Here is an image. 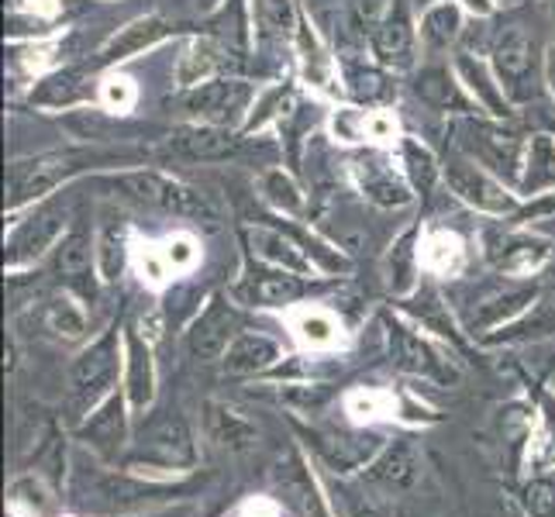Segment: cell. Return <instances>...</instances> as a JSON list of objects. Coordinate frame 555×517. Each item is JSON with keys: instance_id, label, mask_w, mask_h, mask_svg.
Segmentation results:
<instances>
[{"instance_id": "4", "label": "cell", "mask_w": 555, "mask_h": 517, "mask_svg": "<svg viewBox=\"0 0 555 517\" xmlns=\"http://www.w3.org/2000/svg\"><path fill=\"white\" fill-rule=\"evenodd\" d=\"M253 98H256L253 83L238 80V76H232V80H228V76H218V80H207L194 90H186L180 104L186 114H194L201 125L235 128L245 118Z\"/></svg>"}, {"instance_id": "40", "label": "cell", "mask_w": 555, "mask_h": 517, "mask_svg": "<svg viewBox=\"0 0 555 517\" xmlns=\"http://www.w3.org/2000/svg\"><path fill=\"white\" fill-rule=\"evenodd\" d=\"M400 156H404V166H408V180L414 190H421V194H428V190L435 186V177H438V163L431 152L414 142V139H404V145H400Z\"/></svg>"}, {"instance_id": "15", "label": "cell", "mask_w": 555, "mask_h": 517, "mask_svg": "<svg viewBox=\"0 0 555 517\" xmlns=\"http://www.w3.org/2000/svg\"><path fill=\"white\" fill-rule=\"evenodd\" d=\"M366 487L379 493H404L417 480V449L411 438H397L393 445L383 449V455L366 469Z\"/></svg>"}, {"instance_id": "31", "label": "cell", "mask_w": 555, "mask_h": 517, "mask_svg": "<svg viewBox=\"0 0 555 517\" xmlns=\"http://www.w3.org/2000/svg\"><path fill=\"white\" fill-rule=\"evenodd\" d=\"M90 256H93V242L83 228L69 232L60 245H55V273H60L66 283L80 286L90 276Z\"/></svg>"}, {"instance_id": "10", "label": "cell", "mask_w": 555, "mask_h": 517, "mask_svg": "<svg viewBox=\"0 0 555 517\" xmlns=\"http://www.w3.org/2000/svg\"><path fill=\"white\" fill-rule=\"evenodd\" d=\"M66 224V207L63 204H42L35 207V215L25 218L22 224L14 228L11 238H8V266H25L31 259H38L46 253V248L55 245V238H60Z\"/></svg>"}, {"instance_id": "23", "label": "cell", "mask_w": 555, "mask_h": 517, "mask_svg": "<svg viewBox=\"0 0 555 517\" xmlns=\"http://www.w3.org/2000/svg\"><path fill=\"white\" fill-rule=\"evenodd\" d=\"M276 359H280V345L273 338L245 332V335H238L232 345H228V352H224L221 362H224L228 376H253V373L270 370Z\"/></svg>"}, {"instance_id": "29", "label": "cell", "mask_w": 555, "mask_h": 517, "mask_svg": "<svg viewBox=\"0 0 555 517\" xmlns=\"http://www.w3.org/2000/svg\"><path fill=\"white\" fill-rule=\"evenodd\" d=\"M291 328L304 345H311V349H335V345L346 341L338 318L321 308H304V311L291 314Z\"/></svg>"}, {"instance_id": "26", "label": "cell", "mask_w": 555, "mask_h": 517, "mask_svg": "<svg viewBox=\"0 0 555 517\" xmlns=\"http://www.w3.org/2000/svg\"><path fill=\"white\" fill-rule=\"evenodd\" d=\"M417 98L425 101L435 111H455V114H466L473 107V101L463 93V87L455 83V76L446 66H428L417 73Z\"/></svg>"}, {"instance_id": "20", "label": "cell", "mask_w": 555, "mask_h": 517, "mask_svg": "<svg viewBox=\"0 0 555 517\" xmlns=\"http://www.w3.org/2000/svg\"><path fill=\"white\" fill-rule=\"evenodd\" d=\"M204 425H207V438L221 452H248V449H256V442H259V431H256L253 421H248L235 408L218 404V400H215V404H207Z\"/></svg>"}, {"instance_id": "12", "label": "cell", "mask_w": 555, "mask_h": 517, "mask_svg": "<svg viewBox=\"0 0 555 517\" xmlns=\"http://www.w3.org/2000/svg\"><path fill=\"white\" fill-rule=\"evenodd\" d=\"M166 148L190 163H221L238 152V139L232 128L221 125H183L177 131H169Z\"/></svg>"}, {"instance_id": "28", "label": "cell", "mask_w": 555, "mask_h": 517, "mask_svg": "<svg viewBox=\"0 0 555 517\" xmlns=\"http://www.w3.org/2000/svg\"><path fill=\"white\" fill-rule=\"evenodd\" d=\"M90 93V76L83 69H63L46 76L42 83L31 90V104L42 107H69L76 101H83Z\"/></svg>"}, {"instance_id": "17", "label": "cell", "mask_w": 555, "mask_h": 517, "mask_svg": "<svg viewBox=\"0 0 555 517\" xmlns=\"http://www.w3.org/2000/svg\"><path fill=\"white\" fill-rule=\"evenodd\" d=\"M245 303H256V308H283V303H294L304 297V280L291 270H253L245 273V280L235 290Z\"/></svg>"}, {"instance_id": "58", "label": "cell", "mask_w": 555, "mask_h": 517, "mask_svg": "<svg viewBox=\"0 0 555 517\" xmlns=\"http://www.w3.org/2000/svg\"><path fill=\"white\" fill-rule=\"evenodd\" d=\"M145 517H190V510L186 507H180V510H156V514H145Z\"/></svg>"}, {"instance_id": "47", "label": "cell", "mask_w": 555, "mask_h": 517, "mask_svg": "<svg viewBox=\"0 0 555 517\" xmlns=\"http://www.w3.org/2000/svg\"><path fill=\"white\" fill-rule=\"evenodd\" d=\"M163 253H166L169 270L190 273L197 266V259H201V245H197V238H190V235H169L163 242Z\"/></svg>"}, {"instance_id": "8", "label": "cell", "mask_w": 555, "mask_h": 517, "mask_svg": "<svg viewBox=\"0 0 555 517\" xmlns=\"http://www.w3.org/2000/svg\"><path fill=\"white\" fill-rule=\"evenodd\" d=\"M242 318L224 297H210L207 308L197 314V321L186 332V349L197 359H224L228 345L238 338Z\"/></svg>"}, {"instance_id": "56", "label": "cell", "mask_w": 555, "mask_h": 517, "mask_svg": "<svg viewBox=\"0 0 555 517\" xmlns=\"http://www.w3.org/2000/svg\"><path fill=\"white\" fill-rule=\"evenodd\" d=\"M28 11H38V14H55L60 4L55 0H28Z\"/></svg>"}, {"instance_id": "21", "label": "cell", "mask_w": 555, "mask_h": 517, "mask_svg": "<svg viewBox=\"0 0 555 517\" xmlns=\"http://www.w3.org/2000/svg\"><path fill=\"white\" fill-rule=\"evenodd\" d=\"M455 73H459V80H463V87L469 90V98L476 104H480L483 111H490L493 118H507L511 101H507L501 80H496V73H490V66H483L480 60H473L469 52H459L455 55Z\"/></svg>"}, {"instance_id": "9", "label": "cell", "mask_w": 555, "mask_h": 517, "mask_svg": "<svg viewBox=\"0 0 555 517\" xmlns=\"http://www.w3.org/2000/svg\"><path fill=\"white\" fill-rule=\"evenodd\" d=\"M387 341H390V356L393 362L404 373L414 376H431V379H442V383H455L459 370L452 362L442 359V352L431 349V345L421 338L417 332H411L408 324L400 321H387Z\"/></svg>"}, {"instance_id": "57", "label": "cell", "mask_w": 555, "mask_h": 517, "mask_svg": "<svg viewBox=\"0 0 555 517\" xmlns=\"http://www.w3.org/2000/svg\"><path fill=\"white\" fill-rule=\"evenodd\" d=\"M545 76H548V87H552V98H555V46L548 49V63H545Z\"/></svg>"}, {"instance_id": "13", "label": "cell", "mask_w": 555, "mask_h": 517, "mask_svg": "<svg viewBox=\"0 0 555 517\" xmlns=\"http://www.w3.org/2000/svg\"><path fill=\"white\" fill-rule=\"evenodd\" d=\"M487 259L504 276H531L548 259V242L534 235H487Z\"/></svg>"}, {"instance_id": "50", "label": "cell", "mask_w": 555, "mask_h": 517, "mask_svg": "<svg viewBox=\"0 0 555 517\" xmlns=\"http://www.w3.org/2000/svg\"><path fill=\"white\" fill-rule=\"evenodd\" d=\"M349 87L356 98L362 101H379V98H387V76L376 73V69H352L349 73Z\"/></svg>"}, {"instance_id": "34", "label": "cell", "mask_w": 555, "mask_h": 517, "mask_svg": "<svg viewBox=\"0 0 555 517\" xmlns=\"http://www.w3.org/2000/svg\"><path fill=\"white\" fill-rule=\"evenodd\" d=\"M259 194H262L266 204L276 207L280 215H291V218L304 215V194H300V186L294 183L291 172L266 169L262 177H259Z\"/></svg>"}, {"instance_id": "45", "label": "cell", "mask_w": 555, "mask_h": 517, "mask_svg": "<svg viewBox=\"0 0 555 517\" xmlns=\"http://www.w3.org/2000/svg\"><path fill=\"white\" fill-rule=\"evenodd\" d=\"M131 256H135V270L139 276L149 283V286H163L166 276H169V262H166V253L149 242H135V248H131Z\"/></svg>"}, {"instance_id": "54", "label": "cell", "mask_w": 555, "mask_h": 517, "mask_svg": "<svg viewBox=\"0 0 555 517\" xmlns=\"http://www.w3.org/2000/svg\"><path fill=\"white\" fill-rule=\"evenodd\" d=\"M393 11V0H356V14H359V25L376 31L383 25V17Z\"/></svg>"}, {"instance_id": "33", "label": "cell", "mask_w": 555, "mask_h": 517, "mask_svg": "<svg viewBox=\"0 0 555 517\" xmlns=\"http://www.w3.org/2000/svg\"><path fill=\"white\" fill-rule=\"evenodd\" d=\"M463 238L452 235V232H428L425 245H421V266H425L428 273H438V276H449L455 273L459 266H463Z\"/></svg>"}, {"instance_id": "16", "label": "cell", "mask_w": 555, "mask_h": 517, "mask_svg": "<svg viewBox=\"0 0 555 517\" xmlns=\"http://www.w3.org/2000/svg\"><path fill=\"white\" fill-rule=\"evenodd\" d=\"M245 242L253 248V256L262 259L266 266H276V270H291L297 276L314 273V259L311 253H304L300 242L273 232V228H245Z\"/></svg>"}, {"instance_id": "1", "label": "cell", "mask_w": 555, "mask_h": 517, "mask_svg": "<svg viewBox=\"0 0 555 517\" xmlns=\"http://www.w3.org/2000/svg\"><path fill=\"white\" fill-rule=\"evenodd\" d=\"M93 186L111 190L114 197L131 201L139 207H156L177 218H194V221H218V207L204 190L190 186L177 177H166L159 169H128V172H111V177H98Z\"/></svg>"}, {"instance_id": "48", "label": "cell", "mask_w": 555, "mask_h": 517, "mask_svg": "<svg viewBox=\"0 0 555 517\" xmlns=\"http://www.w3.org/2000/svg\"><path fill=\"white\" fill-rule=\"evenodd\" d=\"M411 262H414V232H408L393 245V256H390V283L397 294H408L411 290Z\"/></svg>"}, {"instance_id": "44", "label": "cell", "mask_w": 555, "mask_h": 517, "mask_svg": "<svg viewBox=\"0 0 555 517\" xmlns=\"http://www.w3.org/2000/svg\"><path fill=\"white\" fill-rule=\"evenodd\" d=\"M393 408V397L390 393H379V390H356L346 397V414L352 421H373V417H387Z\"/></svg>"}, {"instance_id": "19", "label": "cell", "mask_w": 555, "mask_h": 517, "mask_svg": "<svg viewBox=\"0 0 555 517\" xmlns=\"http://www.w3.org/2000/svg\"><path fill=\"white\" fill-rule=\"evenodd\" d=\"M232 66V52L228 46L215 42V38H194L177 63V83L183 90H194L207 80H218V73Z\"/></svg>"}, {"instance_id": "25", "label": "cell", "mask_w": 555, "mask_h": 517, "mask_svg": "<svg viewBox=\"0 0 555 517\" xmlns=\"http://www.w3.org/2000/svg\"><path fill=\"white\" fill-rule=\"evenodd\" d=\"M125 352H128V379H125L128 400L135 408H145L156 397V366H152V352L135 328L125 332Z\"/></svg>"}, {"instance_id": "2", "label": "cell", "mask_w": 555, "mask_h": 517, "mask_svg": "<svg viewBox=\"0 0 555 517\" xmlns=\"http://www.w3.org/2000/svg\"><path fill=\"white\" fill-rule=\"evenodd\" d=\"M135 159V152H107V148H66V152H46V156L17 159L8 169V207H22L28 201L46 197L49 190L66 183L69 177L93 166H111V163H128Z\"/></svg>"}, {"instance_id": "36", "label": "cell", "mask_w": 555, "mask_h": 517, "mask_svg": "<svg viewBox=\"0 0 555 517\" xmlns=\"http://www.w3.org/2000/svg\"><path fill=\"white\" fill-rule=\"evenodd\" d=\"M459 28H463V14H459L455 4H435L425 22H421V35H425V42L431 49H449L455 38H459Z\"/></svg>"}, {"instance_id": "3", "label": "cell", "mask_w": 555, "mask_h": 517, "mask_svg": "<svg viewBox=\"0 0 555 517\" xmlns=\"http://www.w3.org/2000/svg\"><path fill=\"white\" fill-rule=\"evenodd\" d=\"M455 142L469 159L487 166L493 177L504 180H521L525 159H528V142L521 131L480 121V118H463L455 125Z\"/></svg>"}, {"instance_id": "38", "label": "cell", "mask_w": 555, "mask_h": 517, "mask_svg": "<svg viewBox=\"0 0 555 517\" xmlns=\"http://www.w3.org/2000/svg\"><path fill=\"white\" fill-rule=\"evenodd\" d=\"M297 25L291 0H256V28L266 42H280Z\"/></svg>"}, {"instance_id": "46", "label": "cell", "mask_w": 555, "mask_h": 517, "mask_svg": "<svg viewBox=\"0 0 555 517\" xmlns=\"http://www.w3.org/2000/svg\"><path fill=\"white\" fill-rule=\"evenodd\" d=\"M11 507L17 514H25V517H42L52 507V496L46 493L42 483L22 480V483H14V490H11Z\"/></svg>"}, {"instance_id": "24", "label": "cell", "mask_w": 555, "mask_h": 517, "mask_svg": "<svg viewBox=\"0 0 555 517\" xmlns=\"http://www.w3.org/2000/svg\"><path fill=\"white\" fill-rule=\"evenodd\" d=\"M379 438L373 435H346V431H311V445L314 452L328 463L332 469H349L356 463H362L366 455L376 452Z\"/></svg>"}, {"instance_id": "41", "label": "cell", "mask_w": 555, "mask_h": 517, "mask_svg": "<svg viewBox=\"0 0 555 517\" xmlns=\"http://www.w3.org/2000/svg\"><path fill=\"white\" fill-rule=\"evenodd\" d=\"M332 504L338 517H390L387 507H383L376 496L362 493L349 483H335L332 487Z\"/></svg>"}, {"instance_id": "55", "label": "cell", "mask_w": 555, "mask_h": 517, "mask_svg": "<svg viewBox=\"0 0 555 517\" xmlns=\"http://www.w3.org/2000/svg\"><path fill=\"white\" fill-rule=\"evenodd\" d=\"M463 4L473 11V14H480V17H490L493 11H496V4L493 0H463Z\"/></svg>"}, {"instance_id": "5", "label": "cell", "mask_w": 555, "mask_h": 517, "mask_svg": "<svg viewBox=\"0 0 555 517\" xmlns=\"http://www.w3.org/2000/svg\"><path fill=\"white\" fill-rule=\"evenodd\" d=\"M118 376V335L107 332L73 362L69 370V400L76 411H90L111 390Z\"/></svg>"}, {"instance_id": "37", "label": "cell", "mask_w": 555, "mask_h": 517, "mask_svg": "<svg viewBox=\"0 0 555 517\" xmlns=\"http://www.w3.org/2000/svg\"><path fill=\"white\" fill-rule=\"evenodd\" d=\"M121 262H125V235H121V221L118 218H104L101 235H98V266L101 276L114 283L121 276Z\"/></svg>"}, {"instance_id": "32", "label": "cell", "mask_w": 555, "mask_h": 517, "mask_svg": "<svg viewBox=\"0 0 555 517\" xmlns=\"http://www.w3.org/2000/svg\"><path fill=\"white\" fill-rule=\"evenodd\" d=\"M521 186L528 194H539L545 186H555V139L552 135H531Z\"/></svg>"}, {"instance_id": "35", "label": "cell", "mask_w": 555, "mask_h": 517, "mask_svg": "<svg viewBox=\"0 0 555 517\" xmlns=\"http://www.w3.org/2000/svg\"><path fill=\"white\" fill-rule=\"evenodd\" d=\"M276 487L283 493V501L291 504L300 517H324L321 496L311 487V476L300 466H291V473H276Z\"/></svg>"}, {"instance_id": "52", "label": "cell", "mask_w": 555, "mask_h": 517, "mask_svg": "<svg viewBox=\"0 0 555 517\" xmlns=\"http://www.w3.org/2000/svg\"><path fill=\"white\" fill-rule=\"evenodd\" d=\"M400 135V125L390 111H370L366 114V139L376 145H390Z\"/></svg>"}, {"instance_id": "14", "label": "cell", "mask_w": 555, "mask_h": 517, "mask_svg": "<svg viewBox=\"0 0 555 517\" xmlns=\"http://www.w3.org/2000/svg\"><path fill=\"white\" fill-rule=\"evenodd\" d=\"M534 300V286L531 283H496L490 286L487 294H480L473 300V311L466 318L469 332H487V328H496V324H504L511 318H518L528 303Z\"/></svg>"}, {"instance_id": "30", "label": "cell", "mask_w": 555, "mask_h": 517, "mask_svg": "<svg viewBox=\"0 0 555 517\" xmlns=\"http://www.w3.org/2000/svg\"><path fill=\"white\" fill-rule=\"evenodd\" d=\"M411 42H414V35H411L408 14L400 4H393V11L383 17V25L373 31V49L383 63H404L411 52Z\"/></svg>"}, {"instance_id": "51", "label": "cell", "mask_w": 555, "mask_h": 517, "mask_svg": "<svg viewBox=\"0 0 555 517\" xmlns=\"http://www.w3.org/2000/svg\"><path fill=\"white\" fill-rule=\"evenodd\" d=\"M291 87H273L266 98L259 101V107H256V114H253V121H248V131H256V128H262L270 118H280L283 114V107H291Z\"/></svg>"}, {"instance_id": "53", "label": "cell", "mask_w": 555, "mask_h": 517, "mask_svg": "<svg viewBox=\"0 0 555 517\" xmlns=\"http://www.w3.org/2000/svg\"><path fill=\"white\" fill-rule=\"evenodd\" d=\"M335 135L341 142H362V139H366V111L341 107L335 114Z\"/></svg>"}, {"instance_id": "39", "label": "cell", "mask_w": 555, "mask_h": 517, "mask_svg": "<svg viewBox=\"0 0 555 517\" xmlns=\"http://www.w3.org/2000/svg\"><path fill=\"white\" fill-rule=\"evenodd\" d=\"M46 324L49 332H55L66 341H80L87 335V318L80 311V303L69 300V297H55L49 308H46Z\"/></svg>"}, {"instance_id": "6", "label": "cell", "mask_w": 555, "mask_h": 517, "mask_svg": "<svg viewBox=\"0 0 555 517\" xmlns=\"http://www.w3.org/2000/svg\"><path fill=\"white\" fill-rule=\"evenodd\" d=\"M493 73L501 80L511 104H525L534 98V38L525 28H507L493 46Z\"/></svg>"}, {"instance_id": "18", "label": "cell", "mask_w": 555, "mask_h": 517, "mask_svg": "<svg viewBox=\"0 0 555 517\" xmlns=\"http://www.w3.org/2000/svg\"><path fill=\"white\" fill-rule=\"evenodd\" d=\"M349 166H352V177L362 186V194H366L373 204H379V207L411 204L414 194L408 190V183L393 172V166H387V159H383V156H356Z\"/></svg>"}, {"instance_id": "59", "label": "cell", "mask_w": 555, "mask_h": 517, "mask_svg": "<svg viewBox=\"0 0 555 517\" xmlns=\"http://www.w3.org/2000/svg\"><path fill=\"white\" fill-rule=\"evenodd\" d=\"M545 414H548V428L555 435V400H545Z\"/></svg>"}, {"instance_id": "27", "label": "cell", "mask_w": 555, "mask_h": 517, "mask_svg": "<svg viewBox=\"0 0 555 517\" xmlns=\"http://www.w3.org/2000/svg\"><path fill=\"white\" fill-rule=\"evenodd\" d=\"M83 438L101 455H118V449L125 445V408L118 397H107L104 408L90 414V421L83 425Z\"/></svg>"}, {"instance_id": "49", "label": "cell", "mask_w": 555, "mask_h": 517, "mask_svg": "<svg viewBox=\"0 0 555 517\" xmlns=\"http://www.w3.org/2000/svg\"><path fill=\"white\" fill-rule=\"evenodd\" d=\"M525 507L531 517H555V476H542V480L528 483Z\"/></svg>"}, {"instance_id": "7", "label": "cell", "mask_w": 555, "mask_h": 517, "mask_svg": "<svg viewBox=\"0 0 555 517\" xmlns=\"http://www.w3.org/2000/svg\"><path fill=\"white\" fill-rule=\"evenodd\" d=\"M442 172H446V183L452 194L459 201H466L469 207L483 210V215H511V210L518 207L504 190V183H496L493 172L476 166V159H469L466 152L463 156H449Z\"/></svg>"}, {"instance_id": "60", "label": "cell", "mask_w": 555, "mask_h": 517, "mask_svg": "<svg viewBox=\"0 0 555 517\" xmlns=\"http://www.w3.org/2000/svg\"><path fill=\"white\" fill-rule=\"evenodd\" d=\"M201 8H204V11H215V8H218V0H201Z\"/></svg>"}, {"instance_id": "22", "label": "cell", "mask_w": 555, "mask_h": 517, "mask_svg": "<svg viewBox=\"0 0 555 517\" xmlns=\"http://www.w3.org/2000/svg\"><path fill=\"white\" fill-rule=\"evenodd\" d=\"M169 35V22H163V17L149 14V17H139V22L125 25L118 35L111 38V42L98 52V60H93V66H111V63H121V60H131V55L145 52L149 46H156L159 38Z\"/></svg>"}, {"instance_id": "42", "label": "cell", "mask_w": 555, "mask_h": 517, "mask_svg": "<svg viewBox=\"0 0 555 517\" xmlns=\"http://www.w3.org/2000/svg\"><path fill=\"white\" fill-rule=\"evenodd\" d=\"M63 128L69 131L73 139H87V142H101L114 135V121L107 118L104 111H69L63 114Z\"/></svg>"}, {"instance_id": "43", "label": "cell", "mask_w": 555, "mask_h": 517, "mask_svg": "<svg viewBox=\"0 0 555 517\" xmlns=\"http://www.w3.org/2000/svg\"><path fill=\"white\" fill-rule=\"evenodd\" d=\"M139 101V87L131 76L125 73H107L104 83H101V104L114 114H128L131 107H135Z\"/></svg>"}, {"instance_id": "11", "label": "cell", "mask_w": 555, "mask_h": 517, "mask_svg": "<svg viewBox=\"0 0 555 517\" xmlns=\"http://www.w3.org/2000/svg\"><path fill=\"white\" fill-rule=\"evenodd\" d=\"M139 452L145 455V463L156 466H190L194 463V435H190V425L183 414H163L159 421L142 431Z\"/></svg>"}]
</instances>
